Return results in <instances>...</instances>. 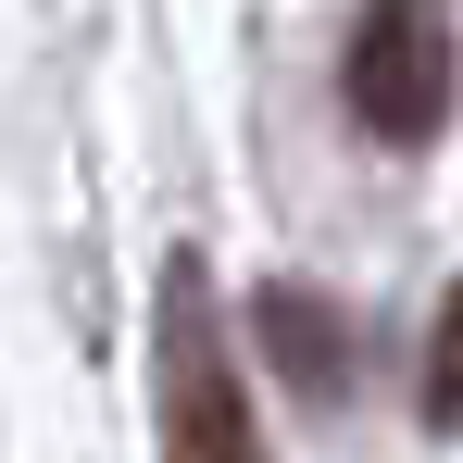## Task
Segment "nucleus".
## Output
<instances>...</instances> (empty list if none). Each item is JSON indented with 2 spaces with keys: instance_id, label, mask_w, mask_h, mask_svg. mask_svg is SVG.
I'll list each match as a JSON object with an SVG mask.
<instances>
[{
  "instance_id": "nucleus-3",
  "label": "nucleus",
  "mask_w": 463,
  "mask_h": 463,
  "mask_svg": "<svg viewBox=\"0 0 463 463\" xmlns=\"http://www.w3.org/2000/svg\"><path fill=\"white\" fill-rule=\"evenodd\" d=\"M426 426H463V288L439 301V338H426Z\"/></svg>"
},
{
  "instance_id": "nucleus-2",
  "label": "nucleus",
  "mask_w": 463,
  "mask_h": 463,
  "mask_svg": "<svg viewBox=\"0 0 463 463\" xmlns=\"http://www.w3.org/2000/svg\"><path fill=\"white\" fill-rule=\"evenodd\" d=\"M451 0H364V25H351V51H338V100H351V126L388 138V151H426L439 126H451Z\"/></svg>"
},
{
  "instance_id": "nucleus-1",
  "label": "nucleus",
  "mask_w": 463,
  "mask_h": 463,
  "mask_svg": "<svg viewBox=\"0 0 463 463\" xmlns=\"http://www.w3.org/2000/svg\"><path fill=\"white\" fill-rule=\"evenodd\" d=\"M151 401H163V463H263L250 426V388L226 364V326H213V276L175 250L163 263V338H151Z\"/></svg>"
}]
</instances>
